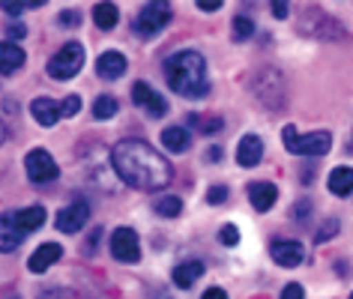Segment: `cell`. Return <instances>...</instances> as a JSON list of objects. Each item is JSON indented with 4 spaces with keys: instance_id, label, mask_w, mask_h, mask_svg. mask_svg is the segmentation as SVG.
Instances as JSON below:
<instances>
[{
    "instance_id": "cell-27",
    "label": "cell",
    "mask_w": 353,
    "mask_h": 299,
    "mask_svg": "<svg viewBox=\"0 0 353 299\" xmlns=\"http://www.w3.org/2000/svg\"><path fill=\"white\" fill-rule=\"evenodd\" d=\"M189 126H195L198 132H204V135H213V132H222V126H225V123L222 120H219V117H198V114H192V117H189Z\"/></svg>"
},
{
    "instance_id": "cell-18",
    "label": "cell",
    "mask_w": 353,
    "mask_h": 299,
    "mask_svg": "<svg viewBox=\"0 0 353 299\" xmlns=\"http://www.w3.org/2000/svg\"><path fill=\"white\" fill-rule=\"evenodd\" d=\"M24 60H28V54H24L21 45H15V42H0V72L3 75H15L24 66Z\"/></svg>"
},
{
    "instance_id": "cell-6",
    "label": "cell",
    "mask_w": 353,
    "mask_h": 299,
    "mask_svg": "<svg viewBox=\"0 0 353 299\" xmlns=\"http://www.w3.org/2000/svg\"><path fill=\"white\" fill-rule=\"evenodd\" d=\"M81 66H84V45L81 42H66V45L48 60V75L54 78V81H69V78H75L81 72Z\"/></svg>"
},
{
    "instance_id": "cell-1",
    "label": "cell",
    "mask_w": 353,
    "mask_h": 299,
    "mask_svg": "<svg viewBox=\"0 0 353 299\" xmlns=\"http://www.w3.org/2000/svg\"><path fill=\"white\" fill-rule=\"evenodd\" d=\"M111 165L117 171V177L129 189H138V192H162L174 180L171 162L141 138H126L120 144H114Z\"/></svg>"
},
{
    "instance_id": "cell-21",
    "label": "cell",
    "mask_w": 353,
    "mask_h": 299,
    "mask_svg": "<svg viewBox=\"0 0 353 299\" xmlns=\"http://www.w3.org/2000/svg\"><path fill=\"white\" fill-rule=\"evenodd\" d=\"M330 192L332 195H350L353 192V168H347V165H339V168L330 171Z\"/></svg>"
},
{
    "instance_id": "cell-31",
    "label": "cell",
    "mask_w": 353,
    "mask_h": 299,
    "mask_svg": "<svg viewBox=\"0 0 353 299\" xmlns=\"http://www.w3.org/2000/svg\"><path fill=\"white\" fill-rule=\"evenodd\" d=\"M219 240H222V245H236L240 243V231H236L234 225H225L222 231H219Z\"/></svg>"
},
{
    "instance_id": "cell-33",
    "label": "cell",
    "mask_w": 353,
    "mask_h": 299,
    "mask_svg": "<svg viewBox=\"0 0 353 299\" xmlns=\"http://www.w3.org/2000/svg\"><path fill=\"white\" fill-rule=\"evenodd\" d=\"M281 299H305L303 285H296V281H290V285H285V287H281Z\"/></svg>"
},
{
    "instance_id": "cell-20",
    "label": "cell",
    "mask_w": 353,
    "mask_h": 299,
    "mask_svg": "<svg viewBox=\"0 0 353 299\" xmlns=\"http://www.w3.org/2000/svg\"><path fill=\"white\" fill-rule=\"evenodd\" d=\"M162 147L168 150V153H186V150L192 147V135L183 126H168L162 132Z\"/></svg>"
},
{
    "instance_id": "cell-38",
    "label": "cell",
    "mask_w": 353,
    "mask_h": 299,
    "mask_svg": "<svg viewBox=\"0 0 353 299\" xmlns=\"http://www.w3.org/2000/svg\"><path fill=\"white\" fill-rule=\"evenodd\" d=\"M6 33H10V39H24V37H28V28H24L21 21H15V24L6 28Z\"/></svg>"
},
{
    "instance_id": "cell-43",
    "label": "cell",
    "mask_w": 353,
    "mask_h": 299,
    "mask_svg": "<svg viewBox=\"0 0 353 299\" xmlns=\"http://www.w3.org/2000/svg\"><path fill=\"white\" fill-rule=\"evenodd\" d=\"M6 135H10V132H6V123L0 120V144H3V141H6Z\"/></svg>"
},
{
    "instance_id": "cell-22",
    "label": "cell",
    "mask_w": 353,
    "mask_h": 299,
    "mask_svg": "<svg viewBox=\"0 0 353 299\" xmlns=\"http://www.w3.org/2000/svg\"><path fill=\"white\" fill-rule=\"evenodd\" d=\"M15 222H19V227L24 234H33V231H39V227L46 225V209L42 207H28V209H21V213H15Z\"/></svg>"
},
{
    "instance_id": "cell-19",
    "label": "cell",
    "mask_w": 353,
    "mask_h": 299,
    "mask_svg": "<svg viewBox=\"0 0 353 299\" xmlns=\"http://www.w3.org/2000/svg\"><path fill=\"white\" fill-rule=\"evenodd\" d=\"M204 269H207L204 260H186V263H180V267H174L171 278H174L176 287H192L201 276H204Z\"/></svg>"
},
{
    "instance_id": "cell-30",
    "label": "cell",
    "mask_w": 353,
    "mask_h": 299,
    "mask_svg": "<svg viewBox=\"0 0 353 299\" xmlns=\"http://www.w3.org/2000/svg\"><path fill=\"white\" fill-rule=\"evenodd\" d=\"M78 111H81V96H66L60 102V114H66V117H75Z\"/></svg>"
},
{
    "instance_id": "cell-34",
    "label": "cell",
    "mask_w": 353,
    "mask_h": 299,
    "mask_svg": "<svg viewBox=\"0 0 353 299\" xmlns=\"http://www.w3.org/2000/svg\"><path fill=\"white\" fill-rule=\"evenodd\" d=\"M225 200H228V189L225 186H210L207 204H225Z\"/></svg>"
},
{
    "instance_id": "cell-14",
    "label": "cell",
    "mask_w": 353,
    "mask_h": 299,
    "mask_svg": "<svg viewBox=\"0 0 353 299\" xmlns=\"http://www.w3.org/2000/svg\"><path fill=\"white\" fill-rule=\"evenodd\" d=\"M60 258H63V245L60 243H42L37 251L30 254V260H28V267H30V272H46L51 263H57Z\"/></svg>"
},
{
    "instance_id": "cell-9",
    "label": "cell",
    "mask_w": 353,
    "mask_h": 299,
    "mask_svg": "<svg viewBox=\"0 0 353 299\" xmlns=\"http://www.w3.org/2000/svg\"><path fill=\"white\" fill-rule=\"evenodd\" d=\"M111 254L120 263H138L141 260V243L132 227H117L111 234Z\"/></svg>"
},
{
    "instance_id": "cell-16",
    "label": "cell",
    "mask_w": 353,
    "mask_h": 299,
    "mask_svg": "<svg viewBox=\"0 0 353 299\" xmlns=\"http://www.w3.org/2000/svg\"><path fill=\"white\" fill-rule=\"evenodd\" d=\"M30 114H33V120H37L39 126H46V129H51L60 117H63V114H60V102L48 99V96H39V99H33L30 102Z\"/></svg>"
},
{
    "instance_id": "cell-5",
    "label": "cell",
    "mask_w": 353,
    "mask_h": 299,
    "mask_svg": "<svg viewBox=\"0 0 353 299\" xmlns=\"http://www.w3.org/2000/svg\"><path fill=\"white\" fill-rule=\"evenodd\" d=\"M299 30L317 39H347V30L332 15H326L323 10H314V6L299 12Z\"/></svg>"
},
{
    "instance_id": "cell-24",
    "label": "cell",
    "mask_w": 353,
    "mask_h": 299,
    "mask_svg": "<svg viewBox=\"0 0 353 299\" xmlns=\"http://www.w3.org/2000/svg\"><path fill=\"white\" fill-rule=\"evenodd\" d=\"M117 111H120L117 96H108V93H105V96H99V99L93 102V117H96V120H111Z\"/></svg>"
},
{
    "instance_id": "cell-28",
    "label": "cell",
    "mask_w": 353,
    "mask_h": 299,
    "mask_svg": "<svg viewBox=\"0 0 353 299\" xmlns=\"http://www.w3.org/2000/svg\"><path fill=\"white\" fill-rule=\"evenodd\" d=\"M144 108H147L150 117H165V114H168V102H165V96H159V93L153 90V96L147 99Z\"/></svg>"
},
{
    "instance_id": "cell-23",
    "label": "cell",
    "mask_w": 353,
    "mask_h": 299,
    "mask_svg": "<svg viewBox=\"0 0 353 299\" xmlns=\"http://www.w3.org/2000/svg\"><path fill=\"white\" fill-rule=\"evenodd\" d=\"M93 21H96V28H99V30H111L114 24L120 21V10L114 3H105V0H102V3L93 6Z\"/></svg>"
},
{
    "instance_id": "cell-11",
    "label": "cell",
    "mask_w": 353,
    "mask_h": 299,
    "mask_svg": "<svg viewBox=\"0 0 353 299\" xmlns=\"http://www.w3.org/2000/svg\"><path fill=\"white\" fill-rule=\"evenodd\" d=\"M87 222H90V207H87L84 200H75V204H69V207L60 209L54 225H57L60 234H78Z\"/></svg>"
},
{
    "instance_id": "cell-7",
    "label": "cell",
    "mask_w": 353,
    "mask_h": 299,
    "mask_svg": "<svg viewBox=\"0 0 353 299\" xmlns=\"http://www.w3.org/2000/svg\"><path fill=\"white\" fill-rule=\"evenodd\" d=\"M24 171H28V180L37 186H46V183H54L60 177V168L48 150H30L24 159Z\"/></svg>"
},
{
    "instance_id": "cell-26",
    "label": "cell",
    "mask_w": 353,
    "mask_h": 299,
    "mask_svg": "<svg viewBox=\"0 0 353 299\" xmlns=\"http://www.w3.org/2000/svg\"><path fill=\"white\" fill-rule=\"evenodd\" d=\"M231 37L236 42H245L254 37V21L249 19V15H236V19L231 21Z\"/></svg>"
},
{
    "instance_id": "cell-44",
    "label": "cell",
    "mask_w": 353,
    "mask_h": 299,
    "mask_svg": "<svg viewBox=\"0 0 353 299\" xmlns=\"http://www.w3.org/2000/svg\"><path fill=\"white\" fill-rule=\"evenodd\" d=\"M350 299H353V293H350Z\"/></svg>"
},
{
    "instance_id": "cell-8",
    "label": "cell",
    "mask_w": 353,
    "mask_h": 299,
    "mask_svg": "<svg viewBox=\"0 0 353 299\" xmlns=\"http://www.w3.org/2000/svg\"><path fill=\"white\" fill-rule=\"evenodd\" d=\"M254 90H258V99L267 102L270 108H281V105H285V81H281V72H276V69L258 72Z\"/></svg>"
},
{
    "instance_id": "cell-2",
    "label": "cell",
    "mask_w": 353,
    "mask_h": 299,
    "mask_svg": "<svg viewBox=\"0 0 353 299\" xmlns=\"http://www.w3.org/2000/svg\"><path fill=\"white\" fill-rule=\"evenodd\" d=\"M168 87L183 99H204L210 93L207 81V60L198 51H176L165 60Z\"/></svg>"
},
{
    "instance_id": "cell-3",
    "label": "cell",
    "mask_w": 353,
    "mask_h": 299,
    "mask_svg": "<svg viewBox=\"0 0 353 299\" xmlns=\"http://www.w3.org/2000/svg\"><path fill=\"white\" fill-rule=\"evenodd\" d=\"M281 141H285V150L294 156H326L332 150V135L330 132H308V135H296L294 126L281 129Z\"/></svg>"
},
{
    "instance_id": "cell-36",
    "label": "cell",
    "mask_w": 353,
    "mask_h": 299,
    "mask_svg": "<svg viewBox=\"0 0 353 299\" xmlns=\"http://www.w3.org/2000/svg\"><path fill=\"white\" fill-rule=\"evenodd\" d=\"M39 299H75V296H72V290H66V287H51Z\"/></svg>"
},
{
    "instance_id": "cell-10",
    "label": "cell",
    "mask_w": 353,
    "mask_h": 299,
    "mask_svg": "<svg viewBox=\"0 0 353 299\" xmlns=\"http://www.w3.org/2000/svg\"><path fill=\"white\" fill-rule=\"evenodd\" d=\"M270 258L285 269H294L305 260V245L299 240H272L270 245Z\"/></svg>"
},
{
    "instance_id": "cell-4",
    "label": "cell",
    "mask_w": 353,
    "mask_h": 299,
    "mask_svg": "<svg viewBox=\"0 0 353 299\" xmlns=\"http://www.w3.org/2000/svg\"><path fill=\"white\" fill-rule=\"evenodd\" d=\"M168 21H171V6H168V0H150L144 3L135 15V21H132V30L138 33V37H156V33H162L168 28Z\"/></svg>"
},
{
    "instance_id": "cell-12",
    "label": "cell",
    "mask_w": 353,
    "mask_h": 299,
    "mask_svg": "<svg viewBox=\"0 0 353 299\" xmlns=\"http://www.w3.org/2000/svg\"><path fill=\"white\" fill-rule=\"evenodd\" d=\"M24 236H28V234H24L19 227V222H15V213H3V216H0V251H3V254L15 251L24 243Z\"/></svg>"
},
{
    "instance_id": "cell-17",
    "label": "cell",
    "mask_w": 353,
    "mask_h": 299,
    "mask_svg": "<svg viewBox=\"0 0 353 299\" xmlns=\"http://www.w3.org/2000/svg\"><path fill=\"white\" fill-rule=\"evenodd\" d=\"M249 200H252V207L258 209V213H267V209H272V207H276V200H279L276 183H252V186H249Z\"/></svg>"
},
{
    "instance_id": "cell-40",
    "label": "cell",
    "mask_w": 353,
    "mask_h": 299,
    "mask_svg": "<svg viewBox=\"0 0 353 299\" xmlns=\"http://www.w3.org/2000/svg\"><path fill=\"white\" fill-rule=\"evenodd\" d=\"M288 3L285 0H276V3H272V15H276V19H288Z\"/></svg>"
},
{
    "instance_id": "cell-32",
    "label": "cell",
    "mask_w": 353,
    "mask_h": 299,
    "mask_svg": "<svg viewBox=\"0 0 353 299\" xmlns=\"http://www.w3.org/2000/svg\"><path fill=\"white\" fill-rule=\"evenodd\" d=\"M57 21L63 24V28H78V21H81V12L78 10H63L57 15Z\"/></svg>"
},
{
    "instance_id": "cell-29",
    "label": "cell",
    "mask_w": 353,
    "mask_h": 299,
    "mask_svg": "<svg viewBox=\"0 0 353 299\" xmlns=\"http://www.w3.org/2000/svg\"><path fill=\"white\" fill-rule=\"evenodd\" d=\"M335 234H339V222H335V218H326V222L321 225V231L314 234V240L317 243H326V240H332Z\"/></svg>"
},
{
    "instance_id": "cell-37",
    "label": "cell",
    "mask_w": 353,
    "mask_h": 299,
    "mask_svg": "<svg viewBox=\"0 0 353 299\" xmlns=\"http://www.w3.org/2000/svg\"><path fill=\"white\" fill-rule=\"evenodd\" d=\"M308 213H312V204H308V200H299L296 209H294V218H296V222H305Z\"/></svg>"
},
{
    "instance_id": "cell-41",
    "label": "cell",
    "mask_w": 353,
    "mask_h": 299,
    "mask_svg": "<svg viewBox=\"0 0 353 299\" xmlns=\"http://www.w3.org/2000/svg\"><path fill=\"white\" fill-rule=\"evenodd\" d=\"M204 299H228V293L222 287H207L204 290Z\"/></svg>"
},
{
    "instance_id": "cell-13",
    "label": "cell",
    "mask_w": 353,
    "mask_h": 299,
    "mask_svg": "<svg viewBox=\"0 0 353 299\" xmlns=\"http://www.w3.org/2000/svg\"><path fill=\"white\" fill-rule=\"evenodd\" d=\"M126 57L120 54V51H105V54H99V60H96V72H99V78H105V81H117V78L126 75Z\"/></svg>"
},
{
    "instance_id": "cell-15",
    "label": "cell",
    "mask_w": 353,
    "mask_h": 299,
    "mask_svg": "<svg viewBox=\"0 0 353 299\" xmlns=\"http://www.w3.org/2000/svg\"><path fill=\"white\" fill-rule=\"evenodd\" d=\"M263 159V141L258 135H243L240 147H236V165L240 168H254Z\"/></svg>"
},
{
    "instance_id": "cell-35",
    "label": "cell",
    "mask_w": 353,
    "mask_h": 299,
    "mask_svg": "<svg viewBox=\"0 0 353 299\" xmlns=\"http://www.w3.org/2000/svg\"><path fill=\"white\" fill-rule=\"evenodd\" d=\"M0 10L10 12V15H21L24 10H30V3H15V0H3V3H0Z\"/></svg>"
},
{
    "instance_id": "cell-39",
    "label": "cell",
    "mask_w": 353,
    "mask_h": 299,
    "mask_svg": "<svg viewBox=\"0 0 353 299\" xmlns=\"http://www.w3.org/2000/svg\"><path fill=\"white\" fill-rule=\"evenodd\" d=\"M198 10L201 12H216V10H222V0H198Z\"/></svg>"
},
{
    "instance_id": "cell-42",
    "label": "cell",
    "mask_w": 353,
    "mask_h": 299,
    "mask_svg": "<svg viewBox=\"0 0 353 299\" xmlns=\"http://www.w3.org/2000/svg\"><path fill=\"white\" fill-rule=\"evenodd\" d=\"M219 156H222V150H219V147H216V150H210V153H207V159H213V162H219Z\"/></svg>"
},
{
    "instance_id": "cell-25",
    "label": "cell",
    "mask_w": 353,
    "mask_h": 299,
    "mask_svg": "<svg viewBox=\"0 0 353 299\" xmlns=\"http://www.w3.org/2000/svg\"><path fill=\"white\" fill-rule=\"evenodd\" d=\"M156 216H162V218H174V216H180V209H183V200L176 198V195H165V198H159L156 204Z\"/></svg>"
}]
</instances>
